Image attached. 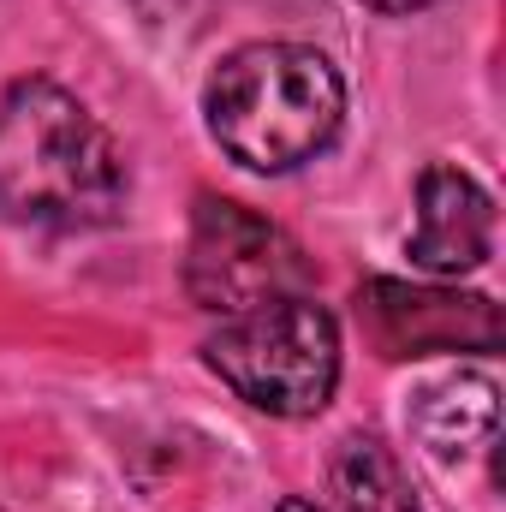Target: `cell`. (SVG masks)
<instances>
[{"label": "cell", "instance_id": "30bf717a", "mask_svg": "<svg viewBox=\"0 0 506 512\" xmlns=\"http://www.w3.org/2000/svg\"><path fill=\"white\" fill-rule=\"evenodd\" d=\"M274 512H322V507H310V501H298V495H292V501H280Z\"/></svg>", "mask_w": 506, "mask_h": 512}, {"label": "cell", "instance_id": "8992f818", "mask_svg": "<svg viewBox=\"0 0 506 512\" xmlns=\"http://www.w3.org/2000/svg\"><path fill=\"white\" fill-rule=\"evenodd\" d=\"M489 251H495V197L453 161L423 167L417 227L405 239V256L435 280H459V274L483 268Z\"/></svg>", "mask_w": 506, "mask_h": 512}, {"label": "cell", "instance_id": "52a82bcc", "mask_svg": "<svg viewBox=\"0 0 506 512\" xmlns=\"http://www.w3.org/2000/svg\"><path fill=\"white\" fill-rule=\"evenodd\" d=\"M495 417H501V393H495L489 376H477V370H459L447 382L423 387L417 405H411V429H417V441L441 465H465V459L489 453Z\"/></svg>", "mask_w": 506, "mask_h": 512}, {"label": "cell", "instance_id": "6da1fadb", "mask_svg": "<svg viewBox=\"0 0 506 512\" xmlns=\"http://www.w3.org/2000/svg\"><path fill=\"white\" fill-rule=\"evenodd\" d=\"M131 173L108 126L54 78L0 96V215L42 233H90L126 215Z\"/></svg>", "mask_w": 506, "mask_h": 512}, {"label": "cell", "instance_id": "5b68a950", "mask_svg": "<svg viewBox=\"0 0 506 512\" xmlns=\"http://www.w3.org/2000/svg\"><path fill=\"white\" fill-rule=\"evenodd\" d=\"M358 322L381 358H435V352H495L506 340L501 304L483 292L435 280H364Z\"/></svg>", "mask_w": 506, "mask_h": 512}, {"label": "cell", "instance_id": "277c9868", "mask_svg": "<svg viewBox=\"0 0 506 512\" xmlns=\"http://www.w3.org/2000/svg\"><path fill=\"white\" fill-rule=\"evenodd\" d=\"M185 286L203 310L227 322L262 304L298 298L310 286V262L298 251V239H286L268 215H256L233 197H197Z\"/></svg>", "mask_w": 506, "mask_h": 512}, {"label": "cell", "instance_id": "3957f363", "mask_svg": "<svg viewBox=\"0 0 506 512\" xmlns=\"http://www.w3.org/2000/svg\"><path fill=\"white\" fill-rule=\"evenodd\" d=\"M203 358L256 411L316 417L340 387V322L310 292H298L245 316H227L209 334Z\"/></svg>", "mask_w": 506, "mask_h": 512}, {"label": "cell", "instance_id": "9c48e42d", "mask_svg": "<svg viewBox=\"0 0 506 512\" xmlns=\"http://www.w3.org/2000/svg\"><path fill=\"white\" fill-rule=\"evenodd\" d=\"M364 6H376V12H423L435 0H364Z\"/></svg>", "mask_w": 506, "mask_h": 512}, {"label": "cell", "instance_id": "ba28073f", "mask_svg": "<svg viewBox=\"0 0 506 512\" xmlns=\"http://www.w3.org/2000/svg\"><path fill=\"white\" fill-rule=\"evenodd\" d=\"M328 489H334L340 512H423L411 471L376 435H346L340 441V453L328 465Z\"/></svg>", "mask_w": 506, "mask_h": 512}, {"label": "cell", "instance_id": "7a4b0ae2", "mask_svg": "<svg viewBox=\"0 0 506 512\" xmlns=\"http://www.w3.org/2000/svg\"><path fill=\"white\" fill-rule=\"evenodd\" d=\"M203 120L227 161L251 173H292L346 126V78L310 42H245L203 90Z\"/></svg>", "mask_w": 506, "mask_h": 512}]
</instances>
